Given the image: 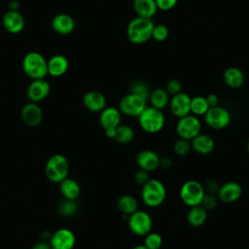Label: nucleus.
<instances>
[{
    "mask_svg": "<svg viewBox=\"0 0 249 249\" xmlns=\"http://www.w3.org/2000/svg\"><path fill=\"white\" fill-rule=\"evenodd\" d=\"M154 25L151 18L136 17L129 21L126 28V36L133 44H144L152 38Z\"/></svg>",
    "mask_w": 249,
    "mask_h": 249,
    "instance_id": "obj_1",
    "label": "nucleus"
},
{
    "mask_svg": "<svg viewBox=\"0 0 249 249\" xmlns=\"http://www.w3.org/2000/svg\"><path fill=\"white\" fill-rule=\"evenodd\" d=\"M166 197V189L161 181L159 179H150L142 186L141 198L148 207L160 206Z\"/></svg>",
    "mask_w": 249,
    "mask_h": 249,
    "instance_id": "obj_2",
    "label": "nucleus"
},
{
    "mask_svg": "<svg viewBox=\"0 0 249 249\" xmlns=\"http://www.w3.org/2000/svg\"><path fill=\"white\" fill-rule=\"evenodd\" d=\"M22 68L32 80L45 79L48 75V60L40 53L30 52L22 59Z\"/></svg>",
    "mask_w": 249,
    "mask_h": 249,
    "instance_id": "obj_3",
    "label": "nucleus"
},
{
    "mask_svg": "<svg viewBox=\"0 0 249 249\" xmlns=\"http://www.w3.org/2000/svg\"><path fill=\"white\" fill-rule=\"evenodd\" d=\"M137 118L140 127L145 132L152 134L160 132L163 128L165 123L162 111L153 106L146 107Z\"/></svg>",
    "mask_w": 249,
    "mask_h": 249,
    "instance_id": "obj_4",
    "label": "nucleus"
},
{
    "mask_svg": "<svg viewBox=\"0 0 249 249\" xmlns=\"http://www.w3.org/2000/svg\"><path fill=\"white\" fill-rule=\"evenodd\" d=\"M45 172L50 181L53 183H60L68 176L69 162L63 155L54 154L48 160Z\"/></svg>",
    "mask_w": 249,
    "mask_h": 249,
    "instance_id": "obj_5",
    "label": "nucleus"
},
{
    "mask_svg": "<svg viewBox=\"0 0 249 249\" xmlns=\"http://www.w3.org/2000/svg\"><path fill=\"white\" fill-rule=\"evenodd\" d=\"M205 195L203 185L196 180H188L180 188L179 196L187 206L199 205Z\"/></svg>",
    "mask_w": 249,
    "mask_h": 249,
    "instance_id": "obj_6",
    "label": "nucleus"
},
{
    "mask_svg": "<svg viewBox=\"0 0 249 249\" xmlns=\"http://www.w3.org/2000/svg\"><path fill=\"white\" fill-rule=\"evenodd\" d=\"M201 131V123L199 119L193 115L189 114L182 118H179L176 124V132L180 138L187 139L191 141Z\"/></svg>",
    "mask_w": 249,
    "mask_h": 249,
    "instance_id": "obj_7",
    "label": "nucleus"
},
{
    "mask_svg": "<svg viewBox=\"0 0 249 249\" xmlns=\"http://www.w3.org/2000/svg\"><path fill=\"white\" fill-rule=\"evenodd\" d=\"M127 225L129 230L134 234L145 236L152 231L153 220L148 212L143 210H136L128 216Z\"/></svg>",
    "mask_w": 249,
    "mask_h": 249,
    "instance_id": "obj_8",
    "label": "nucleus"
},
{
    "mask_svg": "<svg viewBox=\"0 0 249 249\" xmlns=\"http://www.w3.org/2000/svg\"><path fill=\"white\" fill-rule=\"evenodd\" d=\"M146 107V99L131 92L123 96L119 102V110L128 117H138Z\"/></svg>",
    "mask_w": 249,
    "mask_h": 249,
    "instance_id": "obj_9",
    "label": "nucleus"
},
{
    "mask_svg": "<svg viewBox=\"0 0 249 249\" xmlns=\"http://www.w3.org/2000/svg\"><path fill=\"white\" fill-rule=\"evenodd\" d=\"M203 117L206 124L216 130L227 127L231 123V113L219 105L210 107Z\"/></svg>",
    "mask_w": 249,
    "mask_h": 249,
    "instance_id": "obj_10",
    "label": "nucleus"
},
{
    "mask_svg": "<svg viewBox=\"0 0 249 249\" xmlns=\"http://www.w3.org/2000/svg\"><path fill=\"white\" fill-rule=\"evenodd\" d=\"M52 249H73L76 243L74 232L66 228L56 230L50 237Z\"/></svg>",
    "mask_w": 249,
    "mask_h": 249,
    "instance_id": "obj_11",
    "label": "nucleus"
},
{
    "mask_svg": "<svg viewBox=\"0 0 249 249\" xmlns=\"http://www.w3.org/2000/svg\"><path fill=\"white\" fill-rule=\"evenodd\" d=\"M191 96L185 92H179L172 95L169 100V108L171 113L177 117L182 118L191 114Z\"/></svg>",
    "mask_w": 249,
    "mask_h": 249,
    "instance_id": "obj_12",
    "label": "nucleus"
},
{
    "mask_svg": "<svg viewBox=\"0 0 249 249\" xmlns=\"http://www.w3.org/2000/svg\"><path fill=\"white\" fill-rule=\"evenodd\" d=\"M242 195L241 186L234 181H229L220 186L217 193L218 199L225 203H232L240 198Z\"/></svg>",
    "mask_w": 249,
    "mask_h": 249,
    "instance_id": "obj_13",
    "label": "nucleus"
},
{
    "mask_svg": "<svg viewBox=\"0 0 249 249\" xmlns=\"http://www.w3.org/2000/svg\"><path fill=\"white\" fill-rule=\"evenodd\" d=\"M50 84L45 79L33 80L27 88V97L31 102L38 103L44 100L50 93Z\"/></svg>",
    "mask_w": 249,
    "mask_h": 249,
    "instance_id": "obj_14",
    "label": "nucleus"
},
{
    "mask_svg": "<svg viewBox=\"0 0 249 249\" xmlns=\"http://www.w3.org/2000/svg\"><path fill=\"white\" fill-rule=\"evenodd\" d=\"M3 26L4 28L12 34H17L22 31L24 28V18L23 16L17 10H10L3 16Z\"/></svg>",
    "mask_w": 249,
    "mask_h": 249,
    "instance_id": "obj_15",
    "label": "nucleus"
},
{
    "mask_svg": "<svg viewBox=\"0 0 249 249\" xmlns=\"http://www.w3.org/2000/svg\"><path fill=\"white\" fill-rule=\"evenodd\" d=\"M160 156L152 150H142L136 156V163L138 167L148 172L154 171L160 167Z\"/></svg>",
    "mask_w": 249,
    "mask_h": 249,
    "instance_id": "obj_16",
    "label": "nucleus"
},
{
    "mask_svg": "<svg viewBox=\"0 0 249 249\" xmlns=\"http://www.w3.org/2000/svg\"><path fill=\"white\" fill-rule=\"evenodd\" d=\"M52 28L57 34L67 35L73 32L75 20L67 14H57L52 20Z\"/></svg>",
    "mask_w": 249,
    "mask_h": 249,
    "instance_id": "obj_17",
    "label": "nucleus"
},
{
    "mask_svg": "<svg viewBox=\"0 0 249 249\" xmlns=\"http://www.w3.org/2000/svg\"><path fill=\"white\" fill-rule=\"evenodd\" d=\"M20 115L23 122L30 126L38 125L43 118L41 107L37 103L31 101L22 107Z\"/></svg>",
    "mask_w": 249,
    "mask_h": 249,
    "instance_id": "obj_18",
    "label": "nucleus"
},
{
    "mask_svg": "<svg viewBox=\"0 0 249 249\" xmlns=\"http://www.w3.org/2000/svg\"><path fill=\"white\" fill-rule=\"evenodd\" d=\"M83 104L90 112H101L106 107V98L101 92L90 90L84 95Z\"/></svg>",
    "mask_w": 249,
    "mask_h": 249,
    "instance_id": "obj_19",
    "label": "nucleus"
},
{
    "mask_svg": "<svg viewBox=\"0 0 249 249\" xmlns=\"http://www.w3.org/2000/svg\"><path fill=\"white\" fill-rule=\"evenodd\" d=\"M122 113L119 108L116 107H105L99 116V122L101 126L106 129L110 127H117L121 124Z\"/></svg>",
    "mask_w": 249,
    "mask_h": 249,
    "instance_id": "obj_20",
    "label": "nucleus"
},
{
    "mask_svg": "<svg viewBox=\"0 0 249 249\" xmlns=\"http://www.w3.org/2000/svg\"><path fill=\"white\" fill-rule=\"evenodd\" d=\"M191 146L192 149L197 154L208 155L214 150L215 141L210 135L199 133L191 140Z\"/></svg>",
    "mask_w": 249,
    "mask_h": 249,
    "instance_id": "obj_21",
    "label": "nucleus"
},
{
    "mask_svg": "<svg viewBox=\"0 0 249 249\" xmlns=\"http://www.w3.org/2000/svg\"><path fill=\"white\" fill-rule=\"evenodd\" d=\"M68 67V59L62 54H55L48 60V75L60 77L67 72Z\"/></svg>",
    "mask_w": 249,
    "mask_h": 249,
    "instance_id": "obj_22",
    "label": "nucleus"
},
{
    "mask_svg": "<svg viewBox=\"0 0 249 249\" xmlns=\"http://www.w3.org/2000/svg\"><path fill=\"white\" fill-rule=\"evenodd\" d=\"M133 9L137 17L152 18L158 9L156 0H133Z\"/></svg>",
    "mask_w": 249,
    "mask_h": 249,
    "instance_id": "obj_23",
    "label": "nucleus"
},
{
    "mask_svg": "<svg viewBox=\"0 0 249 249\" xmlns=\"http://www.w3.org/2000/svg\"><path fill=\"white\" fill-rule=\"evenodd\" d=\"M59 184V191L64 198L67 199H77L81 194V188L79 183L72 179L66 177Z\"/></svg>",
    "mask_w": 249,
    "mask_h": 249,
    "instance_id": "obj_24",
    "label": "nucleus"
},
{
    "mask_svg": "<svg viewBox=\"0 0 249 249\" xmlns=\"http://www.w3.org/2000/svg\"><path fill=\"white\" fill-rule=\"evenodd\" d=\"M223 79L225 84L231 89L240 88L244 83V75L237 67L227 68L223 74Z\"/></svg>",
    "mask_w": 249,
    "mask_h": 249,
    "instance_id": "obj_25",
    "label": "nucleus"
},
{
    "mask_svg": "<svg viewBox=\"0 0 249 249\" xmlns=\"http://www.w3.org/2000/svg\"><path fill=\"white\" fill-rule=\"evenodd\" d=\"M207 219V210L202 205H196L190 207L187 215L188 223L193 227H200Z\"/></svg>",
    "mask_w": 249,
    "mask_h": 249,
    "instance_id": "obj_26",
    "label": "nucleus"
},
{
    "mask_svg": "<svg viewBox=\"0 0 249 249\" xmlns=\"http://www.w3.org/2000/svg\"><path fill=\"white\" fill-rule=\"evenodd\" d=\"M169 93L164 89H155L150 92L149 95V101L151 103V106L158 108V109H163L169 104Z\"/></svg>",
    "mask_w": 249,
    "mask_h": 249,
    "instance_id": "obj_27",
    "label": "nucleus"
},
{
    "mask_svg": "<svg viewBox=\"0 0 249 249\" xmlns=\"http://www.w3.org/2000/svg\"><path fill=\"white\" fill-rule=\"evenodd\" d=\"M117 206L123 214L129 216L130 214L138 210V201L133 196L124 195L119 197Z\"/></svg>",
    "mask_w": 249,
    "mask_h": 249,
    "instance_id": "obj_28",
    "label": "nucleus"
},
{
    "mask_svg": "<svg viewBox=\"0 0 249 249\" xmlns=\"http://www.w3.org/2000/svg\"><path fill=\"white\" fill-rule=\"evenodd\" d=\"M134 137V130L127 124H119L116 127L114 139L121 144H127L132 141Z\"/></svg>",
    "mask_w": 249,
    "mask_h": 249,
    "instance_id": "obj_29",
    "label": "nucleus"
},
{
    "mask_svg": "<svg viewBox=\"0 0 249 249\" xmlns=\"http://www.w3.org/2000/svg\"><path fill=\"white\" fill-rule=\"evenodd\" d=\"M209 109L206 98L203 96H195L191 98V114L198 117L204 116Z\"/></svg>",
    "mask_w": 249,
    "mask_h": 249,
    "instance_id": "obj_30",
    "label": "nucleus"
},
{
    "mask_svg": "<svg viewBox=\"0 0 249 249\" xmlns=\"http://www.w3.org/2000/svg\"><path fill=\"white\" fill-rule=\"evenodd\" d=\"M58 213L62 216L69 217L74 215L78 210V203L76 202V199H67L65 198L63 201H61L58 204L57 207Z\"/></svg>",
    "mask_w": 249,
    "mask_h": 249,
    "instance_id": "obj_31",
    "label": "nucleus"
},
{
    "mask_svg": "<svg viewBox=\"0 0 249 249\" xmlns=\"http://www.w3.org/2000/svg\"><path fill=\"white\" fill-rule=\"evenodd\" d=\"M162 244V237L160 233L155 231H150L145 235L144 245L148 249H160Z\"/></svg>",
    "mask_w": 249,
    "mask_h": 249,
    "instance_id": "obj_32",
    "label": "nucleus"
},
{
    "mask_svg": "<svg viewBox=\"0 0 249 249\" xmlns=\"http://www.w3.org/2000/svg\"><path fill=\"white\" fill-rule=\"evenodd\" d=\"M133 94H136L144 99L149 98L150 95V89L149 87L147 86L146 83L142 82V81H135L131 84L130 86V91Z\"/></svg>",
    "mask_w": 249,
    "mask_h": 249,
    "instance_id": "obj_33",
    "label": "nucleus"
},
{
    "mask_svg": "<svg viewBox=\"0 0 249 249\" xmlns=\"http://www.w3.org/2000/svg\"><path fill=\"white\" fill-rule=\"evenodd\" d=\"M191 149H192L191 143L187 139L179 138L173 144V151L178 156H186V155H188L189 152L191 151Z\"/></svg>",
    "mask_w": 249,
    "mask_h": 249,
    "instance_id": "obj_34",
    "label": "nucleus"
},
{
    "mask_svg": "<svg viewBox=\"0 0 249 249\" xmlns=\"http://www.w3.org/2000/svg\"><path fill=\"white\" fill-rule=\"evenodd\" d=\"M169 34V30L164 24H157L154 25L152 38L157 42H163L167 39Z\"/></svg>",
    "mask_w": 249,
    "mask_h": 249,
    "instance_id": "obj_35",
    "label": "nucleus"
},
{
    "mask_svg": "<svg viewBox=\"0 0 249 249\" xmlns=\"http://www.w3.org/2000/svg\"><path fill=\"white\" fill-rule=\"evenodd\" d=\"M217 204H218V196H216V195L206 194V193L200 203V205H202L206 210H211L215 208Z\"/></svg>",
    "mask_w": 249,
    "mask_h": 249,
    "instance_id": "obj_36",
    "label": "nucleus"
},
{
    "mask_svg": "<svg viewBox=\"0 0 249 249\" xmlns=\"http://www.w3.org/2000/svg\"><path fill=\"white\" fill-rule=\"evenodd\" d=\"M165 89L169 94L174 95V94H177V93L182 91V85L178 80L171 79L167 82Z\"/></svg>",
    "mask_w": 249,
    "mask_h": 249,
    "instance_id": "obj_37",
    "label": "nucleus"
},
{
    "mask_svg": "<svg viewBox=\"0 0 249 249\" xmlns=\"http://www.w3.org/2000/svg\"><path fill=\"white\" fill-rule=\"evenodd\" d=\"M203 185V188H204V191L206 194H213V195H217L218 191H219V184L217 181L213 180V179H209L207 180Z\"/></svg>",
    "mask_w": 249,
    "mask_h": 249,
    "instance_id": "obj_38",
    "label": "nucleus"
},
{
    "mask_svg": "<svg viewBox=\"0 0 249 249\" xmlns=\"http://www.w3.org/2000/svg\"><path fill=\"white\" fill-rule=\"evenodd\" d=\"M149 172L143 169H139L135 174H134V180L138 185L143 186L145 183H147L150 180Z\"/></svg>",
    "mask_w": 249,
    "mask_h": 249,
    "instance_id": "obj_39",
    "label": "nucleus"
},
{
    "mask_svg": "<svg viewBox=\"0 0 249 249\" xmlns=\"http://www.w3.org/2000/svg\"><path fill=\"white\" fill-rule=\"evenodd\" d=\"M178 0H156L158 9L161 11H168L175 7Z\"/></svg>",
    "mask_w": 249,
    "mask_h": 249,
    "instance_id": "obj_40",
    "label": "nucleus"
},
{
    "mask_svg": "<svg viewBox=\"0 0 249 249\" xmlns=\"http://www.w3.org/2000/svg\"><path fill=\"white\" fill-rule=\"evenodd\" d=\"M205 98H206V101H207V103L209 105V108L210 107H215V106L219 105V97L215 93L208 94Z\"/></svg>",
    "mask_w": 249,
    "mask_h": 249,
    "instance_id": "obj_41",
    "label": "nucleus"
},
{
    "mask_svg": "<svg viewBox=\"0 0 249 249\" xmlns=\"http://www.w3.org/2000/svg\"><path fill=\"white\" fill-rule=\"evenodd\" d=\"M172 165V160L169 157H163L160 158V166L163 167V168H169Z\"/></svg>",
    "mask_w": 249,
    "mask_h": 249,
    "instance_id": "obj_42",
    "label": "nucleus"
},
{
    "mask_svg": "<svg viewBox=\"0 0 249 249\" xmlns=\"http://www.w3.org/2000/svg\"><path fill=\"white\" fill-rule=\"evenodd\" d=\"M31 249H52V248H51V245L49 242L42 240V241L35 243Z\"/></svg>",
    "mask_w": 249,
    "mask_h": 249,
    "instance_id": "obj_43",
    "label": "nucleus"
},
{
    "mask_svg": "<svg viewBox=\"0 0 249 249\" xmlns=\"http://www.w3.org/2000/svg\"><path fill=\"white\" fill-rule=\"evenodd\" d=\"M105 133H106L107 137L114 139V137H115V133H116V127L106 128V129H105Z\"/></svg>",
    "mask_w": 249,
    "mask_h": 249,
    "instance_id": "obj_44",
    "label": "nucleus"
},
{
    "mask_svg": "<svg viewBox=\"0 0 249 249\" xmlns=\"http://www.w3.org/2000/svg\"><path fill=\"white\" fill-rule=\"evenodd\" d=\"M131 249H148V248L144 244H138V245L133 246Z\"/></svg>",
    "mask_w": 249,
    "mask_h": 249,
    "instance_id": "obj_45",
    "label": "nucleus"
},
{
    "mask_svg": "<svg viewBox=\"0 0 249 249\" xmlns=\"http://www.w3.org/2000/svg\"><path fill=\"white\" fill-rule=\"evenodd\" d=\"M246 149H247V152H248V154H249V140H248V142H247V145H246Z\"/></svg>",
    "mask_w": 249,
    "mask_h": 249,
    "instance_id": "obj_46",
    "label": "nucleus"
},
{
    "mask_svg": "<svg viewBox=\"0 0 249 249\" xmlns=\"http://www.w3.org/2000/svg\"><path fill=\"white\" fill-rule=\"evenodd\" d=\"M246 249H249V247H248V248H246Z\"/></svg>",
    "mask_w": 249,
    "mask_h": 249,
    "instance_id": "obj_47",
    "label": "nucleus"
}]
</instances>
